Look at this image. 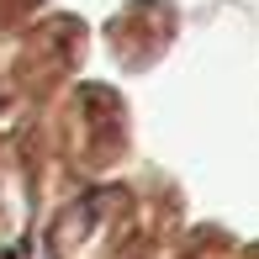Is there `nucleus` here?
I'll return each instance as SVG.
<instances>
[]
</instances>
